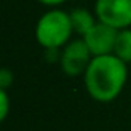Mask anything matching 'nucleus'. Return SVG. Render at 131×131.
<instances>
[{
  "label": "nucleus",
  "mask_w": 131,
  "mask_h": 131,
  "mask_svg": "<svg viewBox=\"0 0 131 131\" xmlns=\"http://www.w3.org/2000/svg\"><path fill=\"white\" fill-rule=\"evenodd\" d=\"M13 83V73L6 68L0 70V90H6Z\"/></svg>",
  "instance_id": "9"
},
{
  "label": "nucleus",
  "mask_w": 131,
  "mask_h": 131,
  "mask_svg": "<svg viewBox=\"0 0 131 131\" xmlns=\"http://www.w3.org/2000/svg\"><path fill=\"white\" fill-rule=\"evenodd\" d=\"M113 54L125 63H131V28L119 29Z\"/></svg>",
  "instance_id": "7"
},
{
  "label": "nucleus",
  "mask_w": 131,
  "mask_h": 131,
  "mask_svg": "<svg viewBox=\"0 0 131 131\" xmlns=\"http://www.w3.org/2000/svg\"><path fill=\"white\" fill-rule=\"evenodd\" d=\"M70 20L73 25V31L82 37L97 23L94 16L85 8H74L73 11H70Z\"/></svg>",
  "instance_id": "6"
},
{
  "label": "nucleus",
  "mask_w": 131,
  "mask_h": 131,
  "mask_svg": "<svg viewBox=\"0 0 131 131\" xmlns=\"http://www.w3.org/2000/svg\"><path fill=\"white\" fill-rule=\"evenodd\" d=\"M126 77V63L114 54L93 57L83 74L88 94L100 103L113 102L122 93Z\"/></svg>",
  "instance_id": "1"
},
{
  "label": "nucleus",
  "mask_w": 131,
  "mask_h": 131,
  "mask_svg": "<svg viewBox=\"0 0 131 131\" xmlns=\"http://www.w3.org/2000/svg\"><path fill=\"white\" fill-rule=\"evenodd\" d=\"M117 31L119 29H114L113 26L105 25V23L97 20V23L82 39L85 40L86 46L90 48L93 57L108 56V54H113V51H114Z\"/></svg>",
  "instance_id": "5"
},
{
  "label": "nucleus",
  "mask_w": 131,
  "mask_h": 131,
  "mask_svg": "<svg viewBox=\"0 0 131 131\" xmlns=\"http://www.w3.org/2000/svg\"><path fill=\"white\" fill-rule=\"evenodd\" d=\"M37 2H40L45 6H57V5H60L63 2H67V0H37Z\"/></svg>",
  "instance_id": "10"
},
{
  "label": "nucleus",
  "mask_w": 131,
  "mask_h": 131,
  "mask_svg": "<svg viewBox=\"0 0 131 131\" xmlns=\"http://www.w3.org/2000/svg\"><path fill=\"white\" fill-rule=\"evenodd\" d=\"M93 59L90 48L83 39H76L63 46L60 54V68L68 77H77L85 74Z\"/></svg>",
  "instance_id": "3"
},
{
  "label": "nucleus",
  "mask_w": 131,
  "mask_h": 131,
  "mask_svg": "<svg viewBox=\"0 0 131 131\" xmlns=\"http://www.w3.org/2000/svg\"><path fill=\"white\" fill-rule=\"evenodd\" d=\"M9 113V96L6 90H0V120H5Z\"/></svg>",
  "instance_id": "8"
},
{
  "label": "nucleus",
  "mask_w": 131,
  "mask_h": 131,
  "mask_svg": "<svg viewBox=\"0 0 131 131\" xmlns=\"http://www.w3.org/2000/svg\"><path fill=\"white\" fill-rule=\"evenodd\" d=\"M96 19L114 29L131 28V0H97Z\"/></svg>",
  "instance_id": "4"
},
{
  "label": "nucleus",
  "mask_w": 131,
  "mask_h": 131,
  "mask_svg": "<svg viewBox=\"0 0 131 131\" xmlns=\"http://www.w3.org/2000/svg\"><path fill=\"white\" fill-rule=\"evenodd\" d=\"M70 13L51 9L45 13L36 25V40L45 49H59L65 46L73 34Z\"/></svg>",
  "instance_id": "2"
}]
</instances>
